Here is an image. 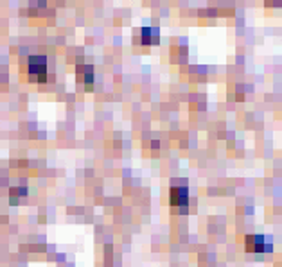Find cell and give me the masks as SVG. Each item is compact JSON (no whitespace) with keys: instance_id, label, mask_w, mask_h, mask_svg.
<instances>
[{"instance_id":"3","label":"cell","mask_w":282,"mask_h":267,"mask_svg":"<svg viewBox=\"0 0 282 267\" xmlns=\"http://www.w3.org/2000/svg\"><path fill=\"white\" fill-rule=\"evenodd\" d=\"M246 248L252 249V251H256V253H264V251H268L271 246L268 244V237H264V235H248L246 237Z\"/></svg>"},{"instance_id":"5","label":"cell","mask_w":282,"mask_h":267,"mask_svg":"<svg viewBox=\"0 0 282 267\" xmlns=\"http://www.w3.org/2000/svg\"><path fill=\"white\" fill-rule=\"evenodd\" d=\"M83 72V81L90 86L92 81H94V69H92L90 65H84L83 69H79V74Z\"/></svg>"},{"instance_id":"6","label":"cell","mask_w":282,"mask_h":267,"mask_svg":"<svg viewBox=\"0 0 282 267\" xmlns=\"http://www.w3.org/2000/svg\"><path fill=\"white\" fill-rule=\"evenodd\" d=\"M9 194H11V201L16 203V199H18V197L27 195V188L25 187H13L11 190H9Z\"/></svg>"},{"instance_id":"2","label":"cell","mask_w":282,"mask_h":267,"mask_svg":"<svg viewBox=\"0 0 282 267\" xmlns=\"http://www.w3.org/2000/svg\"><path fill=\"white\" fill-rule=\"evenodd\" d=\"M189 203V188L185 185H173L171 187V205L185 206Z\"/></svg>"},{"instance_id":"1","label":"cell","mask_w":282,"mask_h":267,"mask_svg":"<svg viewBox=\"0 0 282 267\" xmlns=\"http://www.w3.org/2000/svg\"><path fill=\"white\" fill-rule=\"evenodd\" d=\"M29 76L33 77L35 81H40L43 83L47 77V59L45 56H31L29 57Z\"/></svg>"},{"instance_id":"7","label":"cell","mask_w":282,"mask_h":267,"mask_svg":"<svg viewBox=\"0 0 282 267\" xmlns=\"http://www.w3.org/2000/svg\"><path fill=\"white\" fill-rule=\"evenodd\" d=\"M268 4H270V6H280V4H282V0H270Z\"/></svg>"},{"instance_id":"4","label":"cell","mask_w":282,"mask_h":267,"mask_svg":"<svg viewBox=\"0 0 282 267\" xmlns=\"http://www.w3.org/2000/svg\"><path fill=\"white\" fill-rule=\"evenodd\" d=\"M142 40L140 42L144 43V45H155V43H158V31L156 29H151V27H144L140 32Z\"/></svg>"}]
</instances>
